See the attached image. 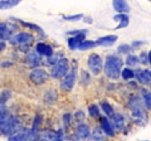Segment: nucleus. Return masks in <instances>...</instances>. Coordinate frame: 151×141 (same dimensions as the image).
<instances>
[{"mask_svg": "<svg viewBox=\"0 0 151 141\" xmlns=\"http://www.w3.org/2000/svg\"><path fill=\"white\" fill-rule=\"evenodd\" d=\"M122 65H124V60L121 57L116 54H108L103 65V72L110 79H117L121 76Z\"/></svg>", "mask_w": 151, "mask_h": 141, "instance_id": "1", "label": "nucleus"}, {"mask_svg": "<svg viewBox=\"0 0 151 141\" xmlns=\"http://www.w3.org/2000/svg\"><path fill=\"white\" fill-rule=\"evenodd\" d=\"M76 81H77V62L73 64L72 68H69V72L65 74L60 81V90L63 92H70L74 87Z\"/></svg>", "mask_w": 151, "mask_h": 141, "instance_id": "2", "label": "nucleus"}, {"mask_svg": "<svg viewBox=\"0 0 151 141\" xmlns=\"http://www.w3.org/2000/svg\"><path fill=\"white\" fill-rule=\"evenodd\" d=\"M68 72H69L68 58L62 57L55 64H53L52 70H50V77L54 78V79H60V78H63Z\"/></svg>", "mask_w": 151, "mask_h": 141, "instance_id": "3", "label": "nucleus"}, {"mask_svg": "<svg viewBox=\"0 0 151 141\" xmlns=\"http://www.w3.org/2000/svg\"><path fill=\"white\" fill-rule=\"evenodd\" d=\"M87 65H88V69L91 70V73L94 74V76H97V74H100L103 70L105 63H103V59L101 58L100 54L91 53L87 58Z\"/></svg>", "mask_w": 151, "mask_h": 141, "instance_id": "4", "label": "nucleus"}, {"mask_svg": "<svg viewBox=\"0 0 151 141\" xmlns=\"http://www.w3.org/2000/svg\"><path fill=\"white\" fill-rule=\"evenodd\" d=\"M33 40H34V37H33V34H30V33L28 32H22V33H18L17 35H14L10 38V42L12 44H18L20 45L23 49H27L28 47H29Z\"/></svg>", "mask_w": 151, "mask_h": 141, "instance_id": "5", "label": "nucleus"}, {"mask_svg": "<svg viewBox=\"0 0 151 141\" xmlns=\"http://www.w3.org/2000/svg\"><path fill=\"white\" fill-rule=\"evenodd\" d=\"M30 81L34 84H43L49 79V74L44 68H33L29 74Z\"/></svg>", "mask_w": 151, "mask_h": 141, "instance_id": "6", "label": "nucleus"}, {"mask_svg": "<svg viewBox=\"0 0 151 141\" xmlns=\"http://www.w3.org/2000/svg\"><path fill=\"white\" fill-rule=\"evenodd\" d=\"M20 127H22L20 121H19L18 117L10 116L9 117V120H8V122H6V125H5V127H4V130H3V134L5 136H10L13 134H15Z\"/></svg>", "mask_w": 151, "mask_h": 141, "instance_id": "7", "label": "nucleus"}, {"mask_svg": "<svg viewBox=\"0 0 151 141\" xmlns=\"http://www.w3.org/2000/svg\"><path fill=\"white\" fill-rule=\"evenodd\" d=\"M131 115H132V119L136 124L139 125H145L147 122V115L146 112L144 111V107H136V109H131Z\"/></svg>", "mask_w": 151, "mask_h": 141, "instance_id": "8", "label": "nucleus"}, {"mask_svg": "<svg viewBox=\"0 0 151 141\" xmlns=\"http://www.w3.org/2000/svg\"><path fill=\"white\" fill-rule=\"evenodd\" d=\"M91 129L87 124L84 122H79L78 126L76 127V136H77L78 140H88L89 136H91Z\"/></svg>", "mask_w": 151, "mask_h": 141, "instance_id": "9", "label": "nucleus"}, {"mask_svg": "<svg viewBox=\"0 0 151 141\" xmlns=\"http://www.w3.org/2000/svg\"><path fill=\"white\" fill-rule=\"evenodd\" d=\"M86 34L87 33H82V34H78V35H72L69 37L68 40H67V45L70 50H77L79 48V45L82 44V42L86 39Z\"/></svg>", "mask_w": 151, "mask_h": 141, "instance_id": "10", "label": "nucleus"}, {"mask_svg": "<svg viewBox=\"0 0 151 141\" xmlns=\"http://www.w3.org/2000/svg\"><path fill=\"white\" fill-rule=\"evenodd\" d=\"M111 124L116 132L117 131H122L126 126V116L122 114H115L111 117Z\"/></svg>", "mask_w": 151, "mask_h": 141, "instance_id": "11", "label": "nucleus"}, {"mask_svg": "<svg viewBox=\"0 0 151 141\" xmlns=\"http://www.w3.org/2000/svg\"><path fill=\"white\" fill-rule=\"evenodd\" d=\"M42 121V116L38 115L35 119H34V122H33V126L32 129L28 131V135L25 137V141H37L38 140V136H39V134H38V126H39Z\"/></svg>", "mask_w": 151, "mask_h": 141, "instance_id": "12", "label": "nucleus"}, {"mask_svg": "<svg viewBox=\"0 0 151 141\" xmlns=\"http://www.w3.org/2000/svg\"><path fill=\"white\" fill-rule=\"evenodd\" d=\"M135 77L141 84H149L151 82V70L150 69H136Z\"/></svg>", "mask_w": 151, "mask_h": 141, "instance_id": "13", "label": "nucleus"}, {"mask_svg": "<svg viewBox=\"0 0 151 141\" xmlns=\"http://www.w3.org/2000/svg\"><path fill=\"white\" fill-rule=\"evenodd\" d=\"M112 6L117 14H127L130 12V5L126 0H112Z\"/></svg>", "mask_w": 151, "mask_h": 141, "instance_id": "14", "label": "nucleus"}, {"mask_svg": "<svg viewBox=\"0 0 151 141\" xmlns=\"http://www.w3.org/2000/svg\"><path fill=\"white\" fill-rule=\"evenodd\" d=\"M35 50L40 55H44V57H47V58H49V57H52V55L54 54L53 48H52L50 45L45 44L44 42H39V43H37L35 44Z\"/></svg>", "mask_w": 151, "mask_h": 141, "instance_id": "15", "label": "nucleus"}, {"mask_svg": "<svg viewBox=\"0 0 151 141\" xmlns=\"http://www.w3.org/2000/svg\"><path fill=\"white\" fill-rule=\"evenodd\" d=\"M25 60L29 63L33 68H38V65L40 64V54L37 50H29L25 54Z\"/></svg>", "mask_w": 151, "mask_h": 141, "instance_id": "16", "label": "nucleus"}, {"mask_svg": "<svg viewBox=\"0 0 151 141\" xmlns=\"http://www.w3.org/2000/svg\"><path fill=\"white\" fill-rule=\"evenodd\" d=\"M101 129L103 130V132H105L107 136H110V137H113V136L116 135V131L111 124V120L106 116L101 119Z\"/></svg>", "mask_w": 151, "mask_h": 141, "instance_id": "17", "label": "nucleus"}, {"mask_svg": "<svg viewBox=\"0 0 151 141\" xmlns=\"http://www.w3.org/2000/svg\"><path fill=\"white\" fill-rule=\"evenodd\" d=\"M119 39V37L115 35V34H110V35H105V37H101L96 40V44L97 45H101V47H111L116 43V40Z\"/></svg>", "mask_w": 151, "mask_h": 141, "instance_id": "18", "label": "nucleus"}, {"mask_svg": "<svg viewBox=\"0 0 151 141\" xmlns=\"http://www.w3.org/2000/svg\"><path fill=\"white\" fill-rule=\"evenodd\" d=\"M113 20L120 23V24L116 27V29H122V28H126L130 24V18L127 14H116V15L113 17Z\"/></svg>", "mask_w": 151, "mask_h": 141, "instance_id": "19", "label": "nucleus"}, {"mask_svg": "<svg viewBox=\"0 0 151 141\" xmlns=\"http://www.w3.org/2000/svg\"><path fill=\"white\" fill-rule=\"evenodd\" d=\"M28 131H29V130H27L24 127H20L15 134L8 136V140L9 141H25V137H27V135H28Z\"/></svg>", "mask_w": 151, "mask_h": 141, "instance_id": "20", "label": "nucleus"}, {"mask_svg": "<svg viewBox=\"0 0 151 141\" xmlns=\"http://www.w3.org/2000/svg\"><path fill=\"white\" fill-rule=\"evenodd\" d=\"M57 137V132L52 130H45V131H42L38 136V141H54Z\"/></svg>", "mask_w": 151, "mask_h": 141, "instance_id": "21", "label": "nucleus"}, {"mask_svg": "<svg viewBox=\"0 0 151 141\" xmlns=\"http://www.w3.org/2000/svg\"><path fill=\"white\" fill-rule=\"evenodd\" d=\"M22 3V0H0V10H6V9L15 8Z\"/></svg>", "mask_w": 151, "mask_h": 141, "instance_id": "22", "label": "nucleus"}, {"mask_svg": "<svg viewBox=\"0 0 151 141\" xmlns=\"http://www.w3.org/2000/svg\"><path fill=\"white\" fill-rule=\"evenodd\" d=\"M121 77L124 81H131L135 78V70L131 67H125L121 70Z\"/></svg>", "mask_w": 151, "mask_h": 141, "instance_id": "23", "label": "nucleus"}, {"mask_svg": "<svg viewBox=\"0 0 151 141\" xmlns=\"http://www.w3.org/2000/svg\"><path fill=\"white\" fill-rule=\"evenodd\" d=\"M10 33L12 30L9 29L6 23H0V40L9 39L10 38Z\"/></svg>", "mask_w": 151, "mask_h": 141, "instance_id": "24", "label": "nucleus"}, {"mask_svg": "<svg viewBox=\"0 0 151 141\" xmlns=\"http://www.w3.org/2000/svg\"><path fill=\"white\" fill-rule=\"evenodd\" d=\"M126 64L129 65V67H137L140 64V59H139V55L136 54H129L126 57Z\"/></svg>", "mask_w": 151, "mask_h": 141, "instance_id": "25", "label": "nucleus"}, {"mask_svg": "<svg viewBox=\"0 0 151 141\" xmlns=\"http://www.w3.org/2000/svg\"><path fill=\"white\" fill-rule=\"evenodd\" d=\"M101 109H102V111L106 114V116H108V117H112L113 115H115L113 107H112L107 101H102V102H101Z\"/></svg>", "mask_w": 151, "mask_h": 141, "instance_id": "26", "label": "nucleus"}, {"mask_svg": "<svg viewBox=\"0 0 151 141\" xmlns=\"http://www.w3.org/2000/svg\"><path fill=\"white\" fill-rule=\"evenodd\" d=\"M19 23H20L22 25H24V27H27V28H30V29H33V30H35L37 33H39V34L42 35V37H44V32H43V29L39 27V25H37V24H32V23H27V22H23V20H19V19H17Z\"/></svg>", "mask_w": 151, "mask_h": 141, "instance_id": "27", "label": "nucleus"}, {"mask_svg": "<svg viewBox=\"0 0 151 141\" xmlns=\"http://www.w3.org/2000/svg\"><path fill=\"white\" fill-rule=\"evenodd\" d=\"M88 114L91 117H93V119H98V117H100V114H101V110L96 103H92V105L88 106Z\"/></svg>", "mask_w": 151, "mask_h": 141, "instance_id": "28", "label": "nucleus"}, {"mask_svg": "<svg viewBox=\"0 0 151 141\" xmlns=\"http://www.w3.org/2000/svg\"><path fill=\"white\" fill-rule=\"evenodd\" d=\"M57 100V93H55V91L54 90H48L45 92V95H44V102H47V103H53L54 101Z\"/></svg>", "mask_w": 151, "mask_h": 141, "instance_id": "29", "label": "nucleus"}, {"mask_svg": "<svg viewBox=\"0 0 151 141\" xmlns=\"http://www.w3.org/2000/svg\"><path fill=\"white\" fill-rule=\"evenodd\" d=\"M97 44H96V42H93V40H87V39H84L83 42H82V44L79 45V48H78V50H88V49H92V48H94Z\"/></svg>", "mask_w": 151, "mask_h": 141, "instance_id": "30", "label": "nucleus"}, {"mask_svg": "<svg viewBox=\"0 0 151 141\" xmlns=\"http://www.w3.org/2000/svg\"><path fill=\"white\" fill-rule=\"evenodd\" d=\"M134 50V48L130 45V44H126V43H124V44H120L119 47H117V52H119L120 54H131V52Z\"/></svg>", "mask_w": 151, "mask_h": 141, "instance_id": "31", "label": "nucleus"}, {"mask_svg": "<svg viewBox=\"0 0 151 141\" xmlns=\"http://www.w3.org/2000/svg\"><path fill=\"white\" fill-rule=\"evenodd\" d=\"M8 120H9V117L5 115L4 110H0V132H3V130H4V127H5Z\"/></svg>", "mask_w": 151, "mask_h": 141, "instance_id": "32", "label": "nucleus"}, {"mask_svg": "<svg viewBox=\"0 0 151 141\" xmlns=\"http://www.w3.org/2000/svg\"><path fill=\"white\" fill-rule=\"evenodd\" d=\"M142 102H144V106L146 107V109L151 111V92L145 93V95L142 96Z\"/></svg>", "mask_w": 151, "mask_h": 141, "instance_id": "33", "label": "nucleus"}, {"mask_svg": "<svg viewBox=\"0 0 151 141\" xmlns=\"http://www.w3.org/2000/svg\"><path fill=\"white\" fill-rule=\"evenodd\" d=\"M82 18H83V14H76V15H64L63 19L68 22H76V20L82 19Z\"/></svg>", "mask_w": 151, "mask_h": 141, "instance_id": "34", "label": "nucleus"}, {"mask_svg": "<svg viewBox=\"0 0 151 141\" xmlns=\"http://www.w3.org/2000/svg\"><path fill=\"white\" fill-rule=\"evenodd\" d=\"M139 59H140V63L141 64H147L149 63L147 53H146V52H141V54L139 55Z\"/></svg>", "mask_w": 151, "mask_h": 141, "instance_id": "35", "label": "nucleus"}, {"mask_svg": "<svg viewBox=\"0 0 151 141\" xmlns=\"http://www.w3.org/2000/svg\"><path fill=\"white\" fill-rule=\"evenodd\" d=\"M74 117H76V121H83V119H84V114H83V111H81V110H78L77 112L74 114Z\"/></svg>", "mask_w": 151, "mask_h": 141, "instance_id": "36", "label": "nucleus"}, {"mask_svg": "<svg viewBox=\"0 0 151 141\" xmlns=\"http://www.w3.org/2000/svg\"><path fill=\"white\" fill-rule=\"evenodd\" d=\"M144 44H145L144 40H134V42L131 43V47L135 49V48H140V47H142Z\"/></svg>", "mask_w": 151, "mask_h": 141, "instance_id": "37", "label": "nucleus"}, {"mask_svg": "<svg viewBox=\"0 0 151 141\" xmlns=\"http://www.w3.org/2000/svg\"><path fill=\"white\" fill-rule=\"evenodd\" d=\"M63 124H64V126H65V129H67L68 125L70 124V115H69V114H65V115L63 116Z\"/></svg>", "mask_w": 151, "mask_h": 141, "instance_id": "38", "label": "nucleus"}, {"mask_svg": "<svg viewBox=\"0 0 151 141\" xmlns=\"http://www.w3.org/2000/svg\"><path fill=\"white\" fill-rule=\"evenodd\" d=\"M82 33H87L86 29H78V30H70L68 32L69 35H78V34H82Z\"/></svg>", "mask_w": 151, "mask_h": 141, "instance_id": "39", "label": "nucleus"}, {"mask_svg": "<svg viewBox=\"0 0 151 141\" xmlns=\"http://www.w3.org/2000/svg\"><path fill=\"white\" fill-rule=\"evenodd\" d=\"M54 141H64V137H63V131H58L57 132V137Z\"/></svg>", "mask_w": 151, "mask_h": 141, "instance_id": "40", "label": "nucleus"}, {"mask_svg": "<svg viewBox=\"0 0 151 141\" xmlns=\"http://www.w3.org/2000/svg\"><path fill=\"white\" fill-rule=\"evenodd\" d=\"M129 86L132 87L134 90H136V88L139 87V84H137V82H136V81H135V82H130V81H129Z\"/></svg>", "mask_w": 151, "mask_h": 141, "instance_id": "41", "label": "nucleus"}, {"mask_svg": "<svg viewBox=\"0 0 151 141\" xmlns=\"http://www.w3.org/2000/svg\"><path fill=\"white\" fill-rule=\"evenodd\" d=\"M147 57H149V64L151 65V49L147 52Z\"/></svg>", "mask_w": 151, "mask_h": 141, "instance_id": "42", "label": "nucleus"}, {"mask_svg": "<svg viewBox=\"0 0 151 141\" xmlns=\"http://www.w3.org/2000/svg\"><path fill=\"white\" fill-rule=\"evenodd\" d=\"M88 141H100V140H93V139L89 137V139H88Z\"/></svg>", "mask_w": 151, "mask_h": 141, "instance_id": "43", "label": "nucleus"}]
</instances>
